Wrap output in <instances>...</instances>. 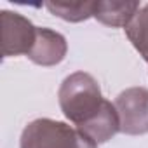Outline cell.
Wrapping results in <instances>:
<instances>
[{"label": "cell", "instance_id": "8", "mask_svg": "<svg viewBox=\"0 0 148 148\" xmlns=\"http://www.w3.org/2000/svg\"><path fill=\"white\" fill-rule=\"evenodd\" d=\"M45 7L51 14L68 23H80L92 18L94 2H47Z\"/></svg>", "mask_w": 148, "mask_h": 148}, {"label": "cell", "instance_id": "7", "mask_svg": "<svg viewBox=\"0 0 148 148\" xmlns=\"http://www.w3.org/2000/svg\"><path fill=\"white\" fill-rule=\"evenodd\" d=\"M129 42L139 52V56L148 63V4L143 5L134 19L124 28Z\"/></svg>", "mask_w": 148, "mask_h": 148}, {"label": "cell", "instance_id": "2", "mask_svg": "<svg viewBox=\"0 0 148 148\" xmlns=\"http://www.w3.org/2000/svg\"><path fill=\"white\" fill-rule=\"evenodd\" d=\"M19 148H98V145L66 122L35 119L23 129Z\"/></svg>", "mask_w": 148, "mask_h": 148}, {"label": "cell", "instance_id": "5", "mask_svg": "<svg viewBox=\"0 0 148 148\" xmlns=\"http://www.w3.org/2000/svg\"><path fill=\"white\" fill-rule=\"evenodd\" d=\"M66 52H68V44L59 32L37 26V38L26 58L40 66H56L64 59Z\"/></svg>", "mask_w": 148, "mask_h": 148}, {"label": "cell", "instance_id": "3", "mask_svg": "<svg viewBox=\"0 0 148 148\" xmlns=\"http://www.w3.org/2000/svg\"><path fill=\"white\" fill-rule=\"evenodd\" d=\"M120 132L129 136L148 134V89L129 87L115 98Z\"/></svg>", "mask_w": 148, "mask_h": 148}, {"label": "cell", "instance_id": "4", "mask_svg": "<svg viewBox=\"0 0 148 148\" xmlns=\"http://www.w3.org/2000/svg\"><path fill=\"white\" fill-rule=\"evenodd\" d=\"M2 54L4 58L11 56H28L35 38H37V26L25 16L2 11Z\"/></svg>", "mask_w": 148, "mask_h": 148}, {"label": "cell", "instance_id": "6", "mask_svg": "<svg viewBox=\"0 0 148 148\" xmlns=\"http://www.w3.org/2000/svg\"><path fill=\"white\" fill-rule=\"evenodd\" d=\"M136 0H98L94 2L92 18L113 28H125L139 11Z\"/></svg>", "mask_w": 148, "mask_h": 148}, {"label": "cell", "instance_id": "1", "mask_svg": "<svg viewBox=\"0 0 148 148\" xmlns=\"http://www.w3.org/2000/svg\"><path fill=\"white\" fill-rule=\"evenodd\" d=\"M58 101L63 115L82 131L103 112L108 99L103 98L98 80L86 71L68 75L58 91Z\"/></svg>", "mask_w": 148, "mask_h": 148}]
</instances>
